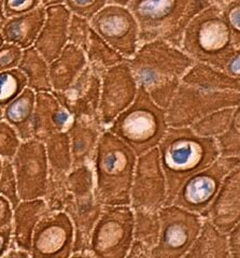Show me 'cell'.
Instances as JSON below:
<instances>
[{
    "mask_svg": "<svg viewBox=\"0 0 240 258\" xmlns=\"http://www.w3.org/2000/svg\"><path fill=\"white\" fill-rule=\"evenodd\" d=\"M138 93V84L126 59L101 75L99 118L108 128L118 114L129 108Z\"/></svg>",
    "mask_w": 240,
    "mask_h": 258,
    "instance_id": "obj_14",
    "label": "cell"
},
{
    "mask_svg": "<svg viewBox=\"0 0 240 258\" xmlns=\"http://www.w3.org/2000/svg\"><path fill=\"white\" fill-rule=\"evenodd\" d=\"M157 149L167 182L166 205H171L190 176L220 155L217 139L198 136L191 127H168Z\"/></svg>",
    "mask_w": 240,
    "mask_h": 258,
    "instance_id": "obj_2",
    "label": "cell"
},
{
    "mask_svg": "<svg viewBox=\"0 0 240 258\" xmlns=\"http://www.w3.org/2000/svg\"><path fill=\"white\" fill-rule=\"evenodd\" d=\"M213 2V0H210V3H212Z\"/></svg>",
    "mask_w": 240,
    "mask_h": 258,
    "instance_id": "obj_53",
    "label": "cell"
},
{
    "mask_svg": "<svg viewBox=\"0 0 240 258\" xmlns=\"http://www.w3.org/2000/svg\"><path fill=\"white\" fill-rule=\"evenodd\" d=\"M92 31L90 20L77 14H71L68 27V43L75 44L85 51L89 45Z\"/></svg>",
    "mask_w": 240,
    "mask_h": 258,
    "instance_id": "obj_38",
    "label": "cell"
},
{
    "mask_svg": "<svg viewBox=\"0 0 240 258\" xmlns=\"http://www.w3.org/2000/svg\"><path fill=\"white\" fill-rule=\"evenodd\" d=\"M27 87V78L18 69L0 71V106H7Z\"/></svg>",
    "mask_w": 240,
    "mask_h": 258,
    "instance_id": "obj_36",
    "label": "cell"
},
{
    "mask_svg": "<svg viewBox=\"0 0 240 258\" xmlns=\"http://www.w3.org/2000/svg\"><path fill=\"white\" fill-rule=\"evenodd\" d=\"M0 172H2V167H0Z\"/></svg>",
    "mask_w": 240,
    "mask_h": 258,
    "instance_id": "obj_52",
    "label": "cell"
},
{
    "mask_svg": "<svg viewBox=\"0 0 240 258\" xmlns=\"http://www.w3.org/2000/svg\"><path fill=\"white\" fill-rule=\"evenodd\" d=\"M12 217L13 213L9 200L0 197V229L10 226Z\"/></svg>",
    "mask_w": 240,
    "mask_h": 258,
    "instance_id": "obj_46",
    "label": "cell"
},
{
    "mask_svg": "<svg viewBox=\"0 0 240 258\" xmlns=\"http://www.w3.org/2000/svg\"><path fill=\"white\" fill-rule=\"evenodd\" d=\"M134 240V210L131 206H103L90 241L93 257H127Z\"/></svg>",
    "mask_w": 240,
    "mask_h": 258,
    "instance_id": "obj_6",
    "label": "cell"
},
{
    "mask_svg": "<svg viewBox=\"0 0 240 258\" xmlns=\"http://www.w3.org/2000/svg\"><path fill=\"white\" fill-rule=\"evenodd\" d=\"M103 206L95 198V195L75 197L69 194L65 211L73 222L75 230L74 251L71 257L92 256L90 241L96 223L100 217Z\"/></svg>",
    "mask_w": 240,
    "mask_h": 258,
    "instance_id": "obj_17",
    "label": "cell"
},
{
    "mask_svg": "<svg viewBox=\"0 0 240 258\" xmlns=\"http://www.w3.org/2000/svg\"><path fill=\"white\" fill-rule=\"evenodd\" d=\"M11 225L5 227L4 229H0V256L7 251V247L9 245L11 238Z\"/></svg>",
    "mask_w": 240,
    "mask_h": 258,
    "instance_id": "obj_48",
    "label": "cell"
},
{
    "mask_svg": "<svg viewBox=\"0 0 240 258\" xmlns=\"http://www.w3.org/2000/svg\"><path fill=\"white\" fill-rule=\"evenodd\" d=\"M180 48L195 62L224 68L236 45L219 5L208 6L192 21L183 35Z\"/></svg>",
    "mask_w": 240,
    "mask_h": 258,
    "instance_id": "obj_4",
    "label": "cell"
},
{
    "mask_svg": "<svg viewBox=\"0 0 240 258\" xmlns=\"http://www.w3.org/2000/svg\"><path fill=\"white\" fill-rule=\"evenodd\" d=\"M189 3L190 0H131L127 8L138 23L139 43L164 38L175 26Z\"/></svg>",
    "mask_w": 240,
    "mask_h": 258,
    "instance_id": "obj_13",
    "label": "cell"
},
{
    "mask_svg": "<svg viewBox=\"0 0 240 258\" xmlns=\"http://www.w3.org/2000/svg\"><path fill=\"white\" fill-rule=\"evenodd\" d=\"M138 87L167 109L194 60L163 38L142 43L126 59Z\"/></svg>",
    "mask_w": 240,
    "mask_h": 258,
    "instance_id": "obj_1",
    "label": "cell"
},
{
    "mask_svg": "<svg viewBox=\"0 0 240 258\" xmlns=\"http://www.w3.org/2000/svg\"><path fill=\"white\" fill-rule=\"evenodd\" d=\"M36 93L26 87L15 99L7 104L5 117L20 138L25 141L33 138V117L35 112Z\"/></svg>",
    "mask_w": 240,
    "mask_h": 258,
    "instance_id": "obj_27",
    "label": "cell"
},
{
    "mask_svg": "<svg viewBox=\"0 0 240 258\" xmlns=\"http://www.w3.org/2000/svg\"><path fill=\"white\" fill-rule=\"evenodd\" d=\"M18 68L27 78V87L35 93L52 92L49 74V62L40 54L35 46L23 51L22 59Z\"/></svg>",
    "mask_w": 240,
    "mask_h": 258,
    "instance_id": "obj_28",
    "label": "cell"
},
{
    "mask_svg": "<svg viewBox=\"0 0 240 258\" xmlns=\"http://www.w3.org/2000/svg\"><path fill=\"white\" fill-rule=\"evenodd\" d=\"M18 132L9 123H0V155L14 158L21 145Z\"/></svg>",
    "mask_w": 240,
    "mask_h": 258,
    "instance_id": "obj_40",
    "label": "cell"
},
{
    "mask_svg": "<svg viewBox=\"0 0 240 258\" xmlns=\"http://www.w3.org/2000/svg\"><path fill=\"white\" fill-rule=\"evenodd\" d=\"M74 225L65 211L47 212L37 224L31 240V257L68 258L74 251Z\"/></svg>",
    "mask_w": 240,
    "mask_h": 258,
    "instance_id": "obj_15",
    "label": "cell"
},
{
    "mask_svg": "<svg viewBox=\"0 0 240 258\" xmlns=\"http://www.w3.org/2000/svg\"><path fill=\"white\" fill-rule=\"evenodd\" d=\"M182 83L208 91L240 93V78L204 62L194 61L183 77Z\"/></svg>",
    "mask_w": 240,
    "mask_h": 258,
    "instance_id": "obj_25",
    "label": "cell"
},
{
    "mask_svg": "<svg viewBox=\"0 0 240 258\" xmlns=\"http://www.w3.org/2000/svg\"><path fill=\"white\" fill-rule=\"evenodd\" d=\"M74 116L52 92L36 93L33 138L44 141L56 133L67 132Z\"/></svg>",
    "mask_w": 240,
    "mask_h": 258,
    "instance_id": "obj_20",
    "label": "cell"
},
{
    "mask_svg": "<svg viewBox=\"0 0 240 258\" xmlns=\"http://www.w3.org/2000/svg\"><path fill=\"white\" fill-rule=\"evenodd\" d=\"M49 212L43 198L21 200L14 208L13 241L15 246L30 252L31 240L37 224Z\"/></svg>",
    "mask_w": 240,
    "mask_h": 258,
    "instance_id": "obj_23",
    "label": "cell"
},
{
    "mask_svg": "<svg viewBox=\"0 0 240 258\" xmlns=\"http://www.w3.org/2000/svg\"><path fill=\"white\" fill-rule=\"evenodd\" d=\"M205 217L226 233L240 221V165L224 177Z\"/></svg>",
    "mask_w": 240,
    "mask_h": 258,
    "instance_id": "obj_18",
    "label": "cell"
},
{
    "mask_svg": "<svg viewBox=\"0 0 240 258\" xmlns=\"http://www.w3.org/2000/svg\"><path fill=\"white\" fill-rule=\"evenodd\" d=\"M168 127L166 109L138 87L133 103L116 116L108 129L139 156L157 147Z\"/></svg>",
    "mask_w": 240,
    "mask_h": 258,
    "instance_id": "obj_5",
    "label": "cell"
},
{
    "mask_svg": "<svg viewBox=\"0 0 240 258\" xmlns=\"http://www.w3.org/2000/svg\"><path fill=\"white\" fill-rule=\"evenodd\" d=\"M167 201V182L157 147L137 156L131 189L133 210L159 211Z\"/></svg>",
    "mask_w": 240,
    "mask_h": 258,
    "instance_id": "obj_10",
    "label": "cell"
},
{
    "mask_svg": "<svg viewBox=\"0 0 240 258\" xmlns=\"http://www.w3.org/2000/svg\"><path fill=\"white\" fill-rule=\"evenodd\" d=\"M67 188L75 197L94 195L95 177L92 164L71 168L67 174Z\"/></svg>",
    "mask_w": 240,
    "mask_h": 258,
    "instance_id": "obj_33",
    "label": "cell"
},
{
    "mask_svg": "<svg viewBox=\"0 0 240 258\" xmlns=\"http://www.w3.org/2000/svg\"><path fill=\"white\" fill-rule=\"evenodd\" d=\"M108 4L109 0H64V5L68 8L71 14L83 16L90 21Z\"/></svg>",
    "mask_w": 240,
    "mask_h": 258,
    "instance_id": "obj_41",
    "label": "cell"
},
{
    "mask_svg": "<svg viewBox=\"0 0 240 258\" xmlns=\"http://www.w3.org/2000/svg\"><path fill=\"white\" fill-rule=\"evenodd\" d=\"M159 232H161V221L158 211H147V210H134V240L135 244L146 249L150 255L156 246Z\"/></svg>",
    "mask_w": 240,
    "mask_h": 258,
    "instance_id": "obj_29",
    "label": "cell"
},
{
    "mask_svg": "<svg viewBox=\"0 0 240 258\" xmlns=\"http://www.w3.org/2000/svg\"><path fill=\"white\" fill-rule=\"evenodd\" d=\"M3 42H4V38H3V36H2V35H0V45L3 44Z\"/></svg>",
    "mask_w": 240,
    "mask_h": 258,
    "instance_id": "obj_51",
    "label": "cell"
},
{
    "mask_svg": "<svg viewBox=\"0 0 240 258\" xmlns=\"http://www.w3.org/2000/svg\"><path fill=\"white\" fill-rule=\"evenodd\" d=\"M240 93L208 91L182 83L166 109L169 127H191L199 118L223 108H235Z\"/></svg>",
    "mask_w": 240,
    "mask_h": 258,
    "instance_id": "obj_7",
    "label": "cell"
},
{
    "mask_svg": "<svg viewBox=\"0 0 240 258\" xmlns=\"http://www.w3.org/2000/svg\"><path fill=\"white\" fill-rule=\"evenodd\" d=\"M219 6L233 35L235 45L238 47L240 46V0H227Z\"/></svg>",
    "mask_w": 240,
    "mask_h": 258,
    "instance_id": "obj_42",
    "label": "cell"
},
{
    "mask_svg": "<svg viewBox=\"0 0 240 258\" xmlns=\"http://www.w3.org/2000/svg\"><path fill=\"white\" fill-rule=\"evenodd\" d=\"M230 257H240V221L228 233Z\"/></svg>",
    "mask_w": 240,
    "mask_h": 258,
    "instance_id": "obj_45",
    "label": "cell"
},
{
    "mask_svg": "<svg viewBox=\"0 0 240 258\" xmlns=\"http://www.w3.org/2000/svg\"><path fill=\"white\" fill-rule=\"evenodd\" d=\"M45 21V7L42 5L28 13L14 16L8 21L3 35L8 43L19 45L23 50L34 46Z\"/></svg>",
    "mask_w": 240,
    "mask_h": 258,
    "instance_id": "obj_24",
    "label": "cell"
},
{
    "mask_svg": "<svg viewBox=\"0 0 240 258\" xmlns=\"http://www.w3.org/2000/svg\"><path fill=\"white\" fill-rule=\"evenodd\" d=\"M240 165V157L219 156L183 183L172 204L205 217L224 177Z\"/></svg>",
    "mask_w": 240,
    "mask_h": 258,
    "instance_id": "obj_9",
    "label": "cell"
},
{
    "mask_svg": "<svg viewBox=\"0 0 240 258\" xmlns=\"http://www.w3.org/2000/svg\"><path fill=\"white\" fill-rule=\"evenodd\" d=\"M0 192L9 200L13 208L17 207L21 201L18 191V180L13 164L10 161H6L2 167V174H0Z\"/></svg>",
    "mask_w": 240,
    "mask_h": 258,
    "instance_id": "obj_39",
    "label": "cell"
},
{
    "mask_svg": "<svg viewBox=\"0 0 240 258\" xmlns=\"http://www.w3.org/2000/svg\"><path fill=\"white\" fill-rule=\"evenodd\" d=\"M67 174L50 171L43 199L50 212H59L65 209L69 191L67 188Z\"/></svg>",
    "mask_w": 240,
    "mask_h": 258,
    "instance_id": "obj_34",
    "label": "cell"
},
{
    "mask_svg": "<svg viewBox=\"0 0 240 258\" xmlns=\"http://www.w3.org/2000/svg\"><path fill=\"white\" fill-rule=\"evenodd\" d=\"M233 114L234 108L219 109L199 118L191 126V128L198 136L218 139L219 137L227 132Z\"/></svg>",
    "mask_w": 240,
    "mask_h": 258,
    "instance_id": "obj_32",
    "label": "cell"
},
{
    "mask_svg": "<svg viewBox=\"0 0 240 258\" xmlns=\"http://www.w3.org/2000/svg\"><path fill=\"white\" fill-rule=\"evenodd\" d=\"M64 4V0H41V5L43 7H50L54 5H61Z\"/></svg>",
    "mask_w": 240,
    "mask_h": 258,
    "instance_id": "obj_49",
    "label": "cell"
},
{
    "mask_svg": "<svg viewBox=\"0 0 240 258\" xmlns=\"http://www.w3.org/2000/svg\"><path fill=\"white\" fill-rule=\"evenodd\" d=\"M101 75L89 63L65 91L52 92L74 117L99 120ZM102 125V124H101Z\"/></svg>",
    "mask_w": 240,
    "mask_h": 258,
    "instance_id": "obj_16",
    "label": "cell"
},
{
    "mask_svg": "<svg viewBox=\"0 0 240 258\" xmlns=\"http://www.w3.org/2000/svg\"><path fill=\"white\" fill-rule=\"evenodd\" d=\"M210 5V0H190L185 11L181 14L179 21L175 24V26L163 39L170 44L180 47L183 35H185L192 21Z\"/></svg>",
    "mask_w": 240,
    "mask_h": 258,
    "instance_id": "obj_35",
    "label": "cell"
},
{
    "mask_svg": "<svg viewBox=\"0 0 240 258\" xmlns=\"http://www.w3.org/2000/svg\"><path fill=\"white\" fill-rule=\"evenodd\" d=\"M137 155L108 128L99 137L92 161L96 200L102 206H131Z\"/></svg>",
    "mask_w": 240,
    "mask_h": 258,
    "instance_id": "obj_3",
    "label": "cell"
},
{
    "mask_svg": "<svg viewBox=\"0 0 240 258\" xmlns=\"http://www.w3.org/2000/svg\"><path fill=\"white\" fill-rule=\"evenodd\" d=\"M92 28L121 54L131 58L139 46V26L127 7L108 4L91 20Z\"/></svg>",
    "mask_w": 240,
    "mask_h": 258,
    "instance_id": "obj_12",
    "label": "cell"
},
{
    "mask_svg": "<svg viewBox=\"0 0 240 258\" xmlns=\"http://www.w3.org/2000/svg\"><path fill=\"white\" fill-rule=\"evenodd\" d=\"M41 6V0H5V14L7 18H14L28 13Z\"/></svg>",
    "mask_w": 240,
    "mask_h": 258,
    "instance_id": "obj_44",
    "label": "cell"
},
{
    "mask_svg": "<svg viewBox=\"0 0 240 258\" xmlns=\"http://www.w3.org/2000/svg\"><path fill=\"white\" fill-rule=\"evenodd\" d=\"M12 164L21 200L43 198L50 173L44 143L35 138L23 141Z\"/></svg>",
    "mask_w": 240,
    "mask_h": 258,
    "instance_id": "obj_11",
    "label": "cell"
},
{
    "mask_svg": "<svg viewBox=\"0 0 240 258\" xmlns=\"http://www.w3.org/2000/svg\"><path fill=\"white\" fill-rule=\"evenodd\" d=\"M221 156L240 157V103L234 108V114L227 132L217 139Z\"/></svg>",
    "mask_w": 240,
    "mask_h": 258,
    "instance_id": "obj_37",
    "label": "cell"
},
{
    "mask_svg": "<svg viewBox=\"0 0 240 258\" xmlns=\"http://www.w3.org/2000/svg\"><path fill=\"white\" fill-rule=\"evenodd\" d=\"M131 3V0H109V4L115 5V6H121V7H127Z\"/></svg>",
    "mask_w": 240,
    "mask_h": 258,
    "instance_id": "obj_50",
    "label": "cell"
},
{
    "mask_svg": "<svg viewBox=\"0 0 240 258\" xmlns=\"http://www.w3.org/2000/svg\"><path fill=\"white\" fill-rule=\"evenodd\" d=\"M23 56V48L13 43L0 47V71L13 69L19 66Z\"/></svg>",
    "mask_w": 240,
    "mask_h": 258,
    "instance_id": "obj_43",
    "label": "cell"
},
{
    "mask_svg": "<svg viewBox=\"0 0 240 258\" xmlns=\"http://www.w3.org/2000/svg\"><path fill=\"white\" fill-rule=\"evenodd\" d=\"M50 171L68 174L73 168L70 138L67 132L56 133L43 141Z\"/></svg>",
    "mask_w": 240,
    "mask_h": 258,
    "instance_id": "obj_30",
    "label": "cell"
},
{
    "mask_svg": "<svg viewBox=\"0 0 240 258\" xmlns=\"http://www.w3.org/2000/svg\"><path fill=\"white\" fill-rule=\"evenodd\" d=\"M87 66L85 51L67 43L57 58L49 63L52 92L65 91Z\"/></svg>",
    "mask_w": 240,
    "mask_h": 258,
    "instance_id": "obj_22",
    "label": "cell"
},
{
    "mask_svg": "<svg viewBox=\"0 0 240 258\" xmlns=\"http://www.w3.org/2000/svg\"><path fill=\"white\" fill-rule=\"evenodd\" d=\"M70 18L71 12L64 4L45 8V21L34 46L49 63L58 57L68 43Z\"/></svg>",
    "mask_w": 240,
    "mask_h": 258,
    "instance_id": "obj_19",
    "label": "cell"
},
{
    "mask_svg": "<svg viewBox=\"0 0 240 258\" xmlns=\"http://www.w3.org/2000/svg\"><path fill=\"white\" fill-rule=\"evenodd\" d=\"M85 54L87 63L100 75L108 68L116 66L125 60L123 56L107 43L94 29L91 34Z\"/></svg>",
    "mask_w": 240,
    "mask_h": 258,
    "instance_id": "obj_31",
    "label": "cell"
},
{
    "mask_svg": "<svg viewBox=\"0 0 240 258\" xmlns=\"http://www.w3.org/2000/svg\"><path fill=\"white\" fill-rule=\"evenodd\" d=\"M223 70L231 76L240 78V46L236 47V50L229 57Z\"/></svg>",
    "mask_w": 240,
    "mask_h": 258,
    "instance_id": "obj_47",
    "label": "cell"
},
{
    "mask_svg": "<svg viewBox=\"0 0 240 258\" xmlns=\"http://www.w3.org/2000/svg\"><path fill=\"white\" fill-rule=\"evenodd\" d=\"M230 257L228 235L204 217L201 230L186 258H225Z\"/></svg>",
    "mask_w": 240,
    "mask_h": 258,
    "instance_id": "obj_26",
    "label": "cell"
},
{
    "mask_svg": "<svg viewBox=\"0 0 240 258\" xmlns=\"http://www.w3.org/2000/svg\"><path fill=\"white\" fill-rule=\"evenodd\" d=\"M158 214L161 232L151 258L186 257L198 236L204 217L173 204L163 206Z\"/></svg>",
    "mask_w": 240,
    "mask_h": 258,
    "instance_id": "obj_8",
    "label": "cell"
},
{
    "mask_svg": "<svg viewBox=\"0 0 240 258\" xmlns=\"http://www.w3.org/2000/svg\"><path fill=\"white\" fill-rule=\"evenodd\" d=\"M105 129L99 120L74 117L67 131L73 154V168L92 164L99 137Z\"/></svg>",
    "mask_w": 240,
    "mask_h": 258,
    "instance_id": "obj_21",
    "label": "cell"
}]
</instances>
